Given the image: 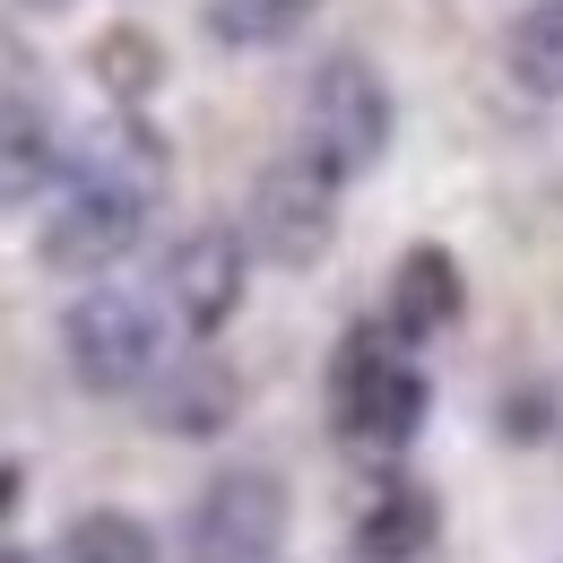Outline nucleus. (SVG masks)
<instances>
[{
    "label": "nucleus",
    "instance_id": "nucleus-1",
    "mask_svg": "<svg viewBox=\"0 0 563 563\" xmlns=\"http://www.w3.org/2000/svg\"><path fill=\"white\" fill-rule=\"evenodd\" d=\"M156 183H165V147L147 140L140 122H113L104 140L70 156L62 191L44 200V225H35V261L53 278H104L131 243L147 234V209H156Z\"/></svg>",
    "mask_w": 563,
    "mask_h": 563
},
{
    "label": "nucleus",
    "instance_id": "nucleus-2",
    "mask_svg": "<svg viewBox=\"0 0 563 563\" xmlns=\"http://www.w3.org/2000/svg\"><path fill=\"white\" fill-rule=\"evenodd\" d=\"M424 408H433V382H424L417 347L399 330H347L339 355H330V424L355 451H408L424 433Z\"/></svg>",
    "mask_w": 563,
    "mask_h": 563
},
{
    "label": "nucleus",
    "instance_id": "nucleus-3",
    "mask_svg": "<svg viewBox=\"0 0 563 563\" xmlns=\"http://www.w3.org/2000/svg\"><path fill=\"white\" fill-rule=\"evenodd\" d=\"M390 131H399V96H390V78L373 70L364 53H330L321 70L303 78L295 156H303V165H321L339 191L390 156Z\"/></svg>",
    "mask_w": 563,
    "mask_h": 563
},
{
    "label": "nucleus",
    "instance_id": "nucleus-4",
    "mask_svg": "<svg viewBox=\"0 0 563 563\" xmlns=\"http://www.w3.org/2000/svg\"><path fill=\"white\" fill-rule=\"evenodd\" d=\"M165 303L140 295V286H78L70 312H62V364H70L78 390H96V399H131L147 390L156 373H165Z\"/></svg>",
    "mask_w": 563,
    "mask_h": 563
},
{
    "label": "nucleus",
    "instance_id": "nucleus-5",
    "mask_svg": "<svg viewBox=\"0 0 563 563\" xmlns=\"http://www.w3.org/2000/svg\"><path fill=\"white\" fill-rule=\"evenodd\" d=\"M286 520H295L286 477L261 468V460H234V468H217L209 486L191 494V511H183V563H278Z\"/></svg>",
    "mask_w": 563,
    "mask_h": 563
},
{
    "label": "nucleus",
    "instance_id": "nucleus-6",
    "mask_svg": "<svg viewBox=\"0 0 563 563\" xmlns=\"http://www.w3.org/2000/svg\"><path fill=\"white\" fill-rule=\"evenodd\" d=\"M243 243L269 269H321L339 243V183L303 156H278L243 200Z\"/></svg>",
    "mask_w": 563,
    "mask_h": 563
},
{
    "label": "nucleus",
    "instance_id": "nucleus-7",
    "mask_svg": "<svg viewBox=\"0 0 563 563\" xmlns=\"http://www.w3.org/2000/svg\"><path fill=\"white\" fill-rule=\"evenodd\" d=\"M243 286H252V243L243 225H183L156 261V303L191 330V339H217L234 312H243Z\"/></svg>",
    "mask_w": 563,
    "mask_h": 563
},
{
    "label": "nucleus",
    "instance_id": "nucleus-8",
    "mask_svg": "<svg viewBox=\"0 0 563 563\" xmlns=\"http://www.w3.org/2000/svg\"><path fill=\"white\" fill-rule=\"evenodd\" d=\"M234 408H243V373H234L225 355H209V347L165 355V373L147 382V424H156V433H183V442L225 433Z\"/></svg>",
    "mask_w": 563,
    "mask_h": 563
},
{
    "label": "nucleus",
    "instance_id": "nucleus-9",
    "mask_svg": "<svg viewBox=\"0 0 563 563\" xmlns=\"http://www.w3.org/2000/svg\"><path fill=\"white\" fill-rule=\"evenodd\" d=\"M460 312H468V278H460V261H451L442 243H417V252H399V269H390V295H382V330H399L408 347H424V339L460 330Z\"/></svg>",
    "mask_w": 563,
    "mask_h": 563
},
{
    "label": "nucleus",
    "instance_id": "nucleus-10",
    "mask_svg": "<svg viewBox=\"0 0 563 563\" xmlns=\"http://www.w3.org/2000/svg\"><path fill=\"white\" fill-rule=\"evenodd\" d=\"M433 529H442V503L417 477H382L347 520V555L355 563H417L433 547Z\"/></svg>",
    "mask_w": 563,
    "mask_h": 563
},
{
    "label": "nucleus",
    "instance_id": "nucleus-11",
    "mask_svg": "<svg viewBox=\"0 0 563 563\" xmlns=\"http://www.w3.org/2000/svg\"><path fill=\"white\" fill-rule=\"evenodd\" d=\"M62 174H70L62 131H53L35 104H0V209H35V200H53Z\"/></svg>",
    "mask_w": 563,
    "mask_h": 563
},
{
    "label": "nucleus",
    "instance_id": "nucleus-12",
    "mask_svg": "<svg viewBox=\"0 0 563 563\" xmlns=\"http://www.w3.org/2000/svg\"><path fill=\"white\" fill-rule=\"evenodd\" d=\"M503 70L520 96L555 104L563 96V0H529L511 26H503Z\"/></svg>",
    "mask_w": 563,
    "mask_h": 563
},
{
    "label": "nucleus",
    "instance_id": "nucleus-13",
    "mask_svg": "<svg viewBox=\"0 0 563 563\" xmlns=\"http://www.w3.org/2000/svg\"><path fill=\"white\" fill-rule=\"evenodd\" d=\"M312 18H321V0H209L200 9L209 44H225V53H278Z\"/></svg>",
    "mask_w": 563,
    "mask_h": 563
},
{
    "label": "nucleus",
    "instance_id": "nucleus-14",
    "mask_svg": "<svg viewBox=\"0 0 563 563\" xmlns=\"http://www.w3.org/2000/svg\"><path fill=\"white\" fill-rule=\"evenodd\" d=\"M62 563H156V529L122 503H96L62 529Z\"/></svg>",
    "mask_w": 563,
    "mask_h": 563
},
{
    "label": "nucleus",
    "instance_id": "nucleus-15",
    "mask_svg": "<svg viewBox=\"0 0 563 563\" xmlns=\"http://www.w3.org/2000/svg\"><path fill=\"white\" fill-rule=\"evenodd\" d=\"M96 70H122V96H147V70H156V53H147L140 35H113V44L96 53Z\"/></svg>",
    "mask_w": 563,
    "mask_h": 563
},
{
    "label": "nucleus",
    "instance_id": "nucleus-16",
    "mask_svg": "<svg viewBox=\"0 0 563 563\" xmlns=\"http://www.w3.org/2000/svg\"><path fill=\"white\" fill-rule=\"evenodd\" d=\"M18 9H70V0H18Z\"/></svg>",
    "mask_w": 563,
    "mask_h": 563
},
{
    "label": "nucleus",
    "instance_id": "nucleus-17",
    "mask_svg": "<svg viewBox=\"0 0 563 563\" xmlns=\"http://www.w3.org/2000/svg\"><path fill=\"white\" fill-rule=\"evenodd\" d=\"M0 563H35V555H0Z\"/></svg>",
    "mask_w": 563,
    "mask_h": 563
}]
</instances>
